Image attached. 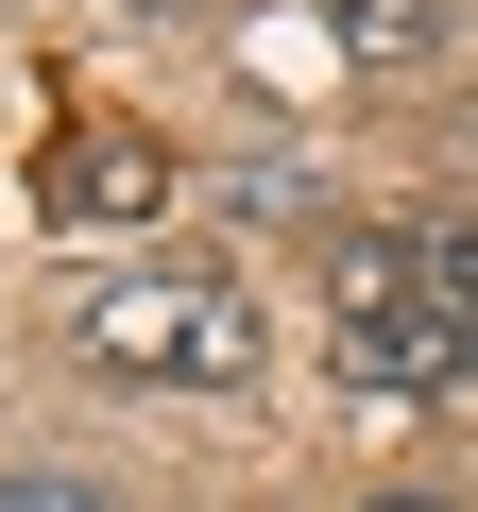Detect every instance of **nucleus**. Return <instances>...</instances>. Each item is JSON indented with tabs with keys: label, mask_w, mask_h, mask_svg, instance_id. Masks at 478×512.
<instances>
[{
	"label": "nucleus",
	"mask_w": 478,
	"mask_h": 512,
	"mask_svg": "<svg viewBox=\"0 0 478 512\" xmlns=\"http://www.w3.org/2000/svg\"><path fill=\"white\" fill-rule=\"evenodd\" d=\"M342 376H359V393H461V376H478V308L444 291V308H410V325H342Z\"/></svg>",
	"instance_id": "obj_4"
},
{
	"label": "nucleus",
	"mask_w": 478,
	"mask_h": 512,
	"mask_svg": "<svg viewBox=\"0 0 478 512\" xmlns=\"http://www.w3.org/2000/svg\"><path fill=\"white\" fill-rule=\"evenodd\" d=\"M35 205H52V222H154V205H171V154H154L137 120H69L52 171H35Z\"/></svg>",
	"instance_id": "obj_2"
},
{
	"label": "nucleus",
	"mask_w": 478,
	"mask_h": 512,
	"mask_svg": "<svg viewBox=\"0 0 478 512\" xmlns=\"http://www.w3.org/2000/svg\"><path fill=\"white\" fill-rule=\"evenodd\" d=\"M444 291H461V308H478V222H444Z\"/></svg>",
	"instance_id": "obj_7"
},
{
	"label": "nucleus",
	"mask_w": 478,
	"mask_h": 512,
	"mask_svg": "<svg viewBox=\"0 0 478 512\" xmlns=\"http://www.w3.org/2000/svg\"><path fill=\"white\" fill-rule=\"evenodd\" d=\"M0 512H120L103 478H0Z\"/></svg>",
	"instance_id": "obj_6"
},
{
	"label": "nucleus",
	"mask_w": 478,
	"mask_h": 512,
	"mask_svg": "<svg viewBox=\"0 0 478 512\" xmlns=\"http://www.w3.org/2000/svg\"><path fill=\"white\" fill-rule=\"evenodd\" d=\"M325 291H342V325L444 308V222H342V239H325Z\"/></svg>",
	"instance_id": "obj_3"
},
{
	"label": "nucleus",
	"mask_w": 478,
	"mask_h": 512,
	"mask_svg": "<svg viewBox=\"0 0 478 512\" xmlns=\"http://www.w3.org/2000/svg\"><path fill=\"white\" fill-rule=\"evenodd\" d=\"M325 52L342 69H427L444 52V0H325Z\"/></svg>",
	"instance_id": "obj_5"
},
{
	"label": "nucleus",
	"mask_w": 478,
	"mask_h": 512,
	"mask_svg": "<svg viewBox=\"0 0 478 512\" xmlns=\"http://www.w3.org/2000/svg\"><path fill=\"white\" fill-rule=\"evenodd\" d=\"M86 359L137 376V393H257L274 376V325H257V291H222V274H103L86 291Z\"/></svg>",
	"instance_id": "obj_1"
},
{
	"label": "nucleus",
	"mask_w": 478,
	"mask_h": 512,
	"mask_svg": "<svg viewBox=\"0 0 478 512\" xmlns=\"http://www.w3.org/2000/svg\"><path fill=\"white\" fill-rule=\"evenodd\" d=\"M359 512H478V495H359Z\"/></svg>",
	"instance_id": "obj_8"
}]
</instances>
